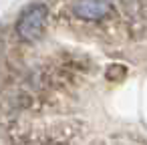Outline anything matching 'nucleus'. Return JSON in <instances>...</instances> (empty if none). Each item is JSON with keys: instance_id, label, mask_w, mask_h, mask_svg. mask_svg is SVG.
Listing matches in <instances>:
<instances>
[{"instance_id": "1", "label": "nucleus", "mask_w": 147, "mask_h": 145, "mask_svg": "<svg viewBox=\"0 0 147 145\" xmlns=\"http://www.w3.org/2000/svg\"><path fill=\"white\" fill-rule=\"evenodd\" d=\"M49 8L47 4H30L16 20V34L24 42H36L47 28Z\"/></svg>"}, {"instance_id": "2", "label": "nucleus", "mask_w": 147, "mask_h": 145, "mask_svg": "<svg viewBox=\"0 0 147 145\" xmlns=\"http://www.w3.org/2000/svg\"><path fill=\"white\" fill-rule=\"evenodd\" d=\"M71 10L77 18H83V20H101L105 18L107 14H111L113 10V4L111 2H93V0H87V2H73L71 4Z\"/></svg>"}]
</instances>
